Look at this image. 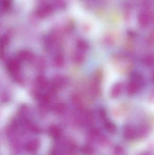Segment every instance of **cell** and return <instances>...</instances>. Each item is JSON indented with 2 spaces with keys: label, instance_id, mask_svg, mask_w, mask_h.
I'll use <instances>...</instances> for the list:
<instances>
[{
  "label": "cell",
  "instance_id": "8",
  "mask_svg": "<svg viewBox=\"0 0 154 155\" xmlns=\"http://www.w3.org/2000/svg\"><path fill=\"white\" fill-rule=\"evenodd\" d=\"M105 127L106 130L111 134H115L117 131V127L116 125L113 122L109 120H105Z\"/></svg>",
  "mask_w": 154,
  "mask_h": 155
},
{
  "label": "cell",
  "instance_id": "1",
  "mask_svg": "<svg viewBox=\"0 0 154 155\" xmlns=\"http://www.w3.org/2000/svg\"><path fill=\"white\" fill-rule=\"evenodd\" d=\"M145 84L143 75L139 73H134L131 75L130 80L127 86V92L129 95H134L142 89Z\"/></svg>",
  "mask_w": 154,
  "mask_h": 155
},
{
  "label": "cell",
  "instance_id": "7",
  "mask_svg": "<svg viewBox=\"0 0 154 155\" xmlns=\"http://www.w3.org/2000/svg\"><path fill=\"white\" fill-rule=\"evenodd\" d=\"M33 54L29 51H22L21 52L19 53L17 58L20 61H31L33 59Z\"/></svg>",
  "mask_w": 154,
  "mask_h": 155
},
{
  "label": "cell",
  "instance_id": "11",
  "mask_svg": "<svg viewBox=\"0 0 154 155\" xmlns=\"http://www.w3.org/2000/svg\"><path fill=\"white\" fill-rule=\"evenodd\" d=\"M12 4V0H2V9L4 12L8 11Z\"/></svg>",
  "mask_w": 154,
  "mask_h": 155
},
{
  "label": "cell",
  "instance_id": "4",
  "mask_svg": "<svg viewBox=\"0 0 154 155\" xmlns=\"http://www.w3.org/2000/svg\"><path fill=\"white\" fill-rule=\"evenodd\" d=\"M124 136L127 140H133L139 137L138 130L131 126L125 127L124 130Z\"/></svg>",
  "mask_w": 154,
  "mask_h": 155
},
{
  "label": "cell",
  "instance_id": "2",
  "mask_svg": "<svg viewBox=\"0 0 154 155\" xmlns=\"http://www.w3.org/2000/svg\"><path fill=\"white\" fill-rule=\"evenodd\" d=\"M21 62L16 58L9 59L6 62V68L10 74L17 82L22 81L20 73Z\"/></svg>",
  "mask_w": 154,
  "mask_h": 155
},
{
  "label": "cell",
  "instance_id": "5",
  "mask_svg": "<svg viewBox=\"0 0 154 155\" xmlns=\"http://www.w3.org/2000/svg\"><path fill=\"white\" fill-rule=\"evenodd\" d=\"M124 84L122 82H118L114 85L111 90L110 95L113 98L118 97L122 94L124 89Z\"/></svg>",
  "mask_w": 154,
  "mask_h": 155
},
{
  "label": "cell",
  "instance_id": "10",
  "mask_svg": "<svg viewBox=\"0 0 154 155\" xmlns=\"http://www.w3.org/2000/svg\"><path fill=\"white\" fill-rule=\"evenodd\" d=\"M143 63L147 66H151L154 63V55L152 54H149L146 55L143 59Z\"/></svg>",
  "mask_w": 154,
  "mask_h": 155
},
{
  "label": "cell",
  "instance_id": "6",
  "mask_svg": "<svg viewBox=\"0 0 154 155\" xmlns=\"http://www.w3.org/2000/svg\"><path fill=\"white\" fill-rule=\"evenodd\" d=\"M52 7L49 5H43L38 9L37 14L39 17H46L52 13Z\"/></svg>",
  "mask_w": 154,
  "mask_h": 155
},
{
  "label": "cell",
  "instance_id": "12",
  "mask_svg": "<svg viewBox=\"0 0 154 155\" xmlns=\"http://www.w3.org/2000/svg\"><path fill=\"white\" fill-rule=\"evenodd\" d=\"M150 40L152 43L154 44V32L152 33L151 34V36H150Z\"/></svg>",
  "mask_w": 154,
  "mask_h": 155
},
{
  "label": "cell",
  "instance_id": "3",
  "mask_svg": "<svg viewBox=\"0 0 154 155\" xmlns=\"http://www.w3.org/2000/svg\"><path fill=\"white\" fill-rule=\"evenodd\" d=\"M88 48V45L86 42L83 41H80L77 44V51L74 54L73 60L77 63H81L85 58V52Z\"/></svg>",
  "mask_w": 154,
  "mask_h": 155
},
{
  "label": "cell",
  "instance_id": "9",
  "mask_svg": "<svg viewBox=\"0 0 154 155\" xmlns=\"http://www.w3.org/2000/svg\"><path fill=\"white\" fill-rule=\"evenodd\" d=\"M9 42V38L8 35H3L1 38V51H2V54H3V52L4 51L5 49L6 48V46L8 45Z\"/></svg>",
  "mask_w": 154,
  "mask_h": 155
},
{
  "label": "cell",
  "instance_id": "13",
  "mask_svg": "<svg viewBox=\"0 0 154 155\" xmlns=\"http://www.w3.org/2000/svg\"><path fill=\"white\" fill-rule=\"evenodd\" d=\"M152 79H153V81L154 82V74L153 75Z\"/></svg>",
  "mask_w": 154,
  "mask_h": 155
}]
</instances>
